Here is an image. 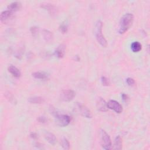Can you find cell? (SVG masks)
<instances>
[{
	"label": "cell",
	"mask_w": 150,
	"mask_h": 150,
	"mask_svg": "<svg viewBox=\"0 0 150 150\" xmlns=\"http://www.w3.org/2000/svg\"><path fill=\"white\" fill-rule=\"evenodd\" d=\"M50 113L55 117L56 124L60 127H66L70 122V117L66 114H60L53 106L49 108Z\"/></svg>",
	"instance_id": "1"
},
{
	"label": "cell",
	"mask_w": 150,
	"mask_h": 150,
	"mask_svg": "<svg viewBox=\"0 0 150 150\" xmlns=\"http://www.w3.org/2000/svg\"><path fill=\"white\" fill-rule=\"evenodd\" d=\"M133 20L134 16L132 14L127 13L124 15L120 21L118 32L120 34H124L131 26Z\"/></svg>",
	"instance_id": "2"
},
{
	"label": "cell",
	"mask_w": 150,
	"mask_h": 150,
	"mask_svg": "<svg viewBox=\"0 0 150 150\" xmlns=\"http://www.w3.org/2000/svg\"><path fill=\"white\" fill-rule=\"evenodd\" d=\"M102 28H103V23L101 21H98L95 26V36L97 42L101 45L103 47H106L107 45V42L106 39L102 33Z\"/></svg>",
	"instance_id": "3"
},
{
	"label": "cell",
	"mask_w": 150,
	"mask_h": 150,
	"mask_svg": "<svg viewBox=\"0 0 150 150\" xmlns=\"http://www.w3.org/2000/svg\"><path fill=\"white\" fill-rule=\"evenodd\" d=\"M100 142L102 146L106 150L111 149V141L109 135L103 130H101L100 132Z\"/></svg>",
	"instance_id": "4"
},
{
	"label": "cell",
	"mask_w": 150,
	"mask_h": 150,
	"mask_svg": "<svg viewBox=\"0 0 150 150\" xmlns=\"http://www.w3.org/2000/svg\"><path fill=\"white\" fill-rule=\"evenodd\" d=\"M76 111L81 114L82 116L90 118L92 117V114L91 111L88 109V108L81 103H76Z\"/></svg>",
	"instance_id": "5"
},
{
	"label": "cell",
	"mask_w": 150,
	"mask_h": 150,
	"mask_svg": "<svg viewBox=\"0 0 150 150\" xmlns=\"http://www.w3.org/2000/svg\"><path fill=\"white\" fill-rule=\"evenodd\" d=\"M75 93L71 90H64L60 93L61 99L64 102H70L73 99Z\"/></svg>",
	"instance_id": "6"
},
{
	"label": "cell",
	"mask_w": 150,
	"mask_h": 150,
	"mask_svg": "<svg viewBox=\"0 0 150 150\" xmlns=\"http://www.w3.org/2000/svg\"><path fill=\"white\" fill-rule=\"evenodd\" d=\"M107 104L109 109L113 110L117 113H121L123 111L122 106L116 100H111L107 103Z\"/></svg>",
	"instance_id": "7"
},
{
	"label": "cell",
	"mask_w": 150,
	"mask_h": 150,
	"mask_svg": "<svg viewBox=\"0 0 150 150\" xmlns=\"http://www.w3.org/2000/svg\"><path fill=\"white\" fill-rule=\"evenodd\" d=\"M96 106L97 109L100 111H107L108 107L106 101L102 97H99L96 102Z\"/></svg>",
	"instance_id": "8"
},
{
	"label": "cell",
	"mask_w": 150,
	"mask_h": 150,
	"mask_svg": "<svg viewBox=\"0 0 150 150\" xmlns=\"http://www.w3.org/2000/svg\"><path fill=\"white\" fill-rule=\"evenodd\" d=\"M13 12L9 11V10H6L4 11L1 13V15H0V20L1 21L4 23V24H7L10 19L13 17Z\"/></svg>",
	"instance_id": "9"
},
{
	"label": "cell",
	"mask_w": 150,
	"mask_h": 150,
	"mask_svg": "<svg viewBox=\"0 0 150 150\" xmlns=\"http://www.w3.org/2000/svg\"><path fill=\"white\" fill-rule=\"evenodd\" d=\"M41 5H42L41 7L42 8L47 10L49 12V13L51 15H55L57 14V9L56 7H55L53 4H51L49 3H43Z\"/></svg>",
	"instance_id": "10"
},
{
	"label": "cell",
	"mask_w": 150,
	"mask_h": 150,
	"mask_svg": "<svg viewBox=\"0 0 150 150\" xmlns=\"http://www.w3.org/2000/svg\"><path fill=\"white\" fill-rule=\"evenodd\" d=\"M21 4L18 1H15V2L12 3L10 4H9L8 6L7 7L8 10H9L13 13L16 12V11L20 10L21 9Z\"/></svg>",
	"instance_id": "11"
},
{
	"label": "cell",
	"mask_w": 150,
	"mask_h": 150,
	"mask_svg": "<svg viewBox=\"0 0 150 150\" xmlns=\"http://www.w3.org/2000/svg\"><path fill=\"white\" fill-rule=\"evenodd\" d=\"M44 137L45 139L47 140V141L52 144V145H55L56 141V138L55 135L50 132H45L44 134Z\"/></svg>",
	"instance_id": "12"
},
{
	"label": "cell",
	"mask_w": 150,
	"mask_h": 150,
	"mask_svg": "<svg viewBox=\"0 0 150 150\" xmlns=\"http://www.w3.org/2000/svg\"><path fill=\"white\" fill-rule=\"evenodd\" d=\"M8 70V71L10 73H11L14 77L20 78L21 76V73L20 70L15 66H14L13 65H10V66H9Z\"/></svg>",
	"instance_id": "13"
},
{
	"label": "cell",
	"mask_w": 150,
	"mask_h": 150,
	"mask_svg": "<svg viewBox=\"0 0 150 150\" xmlns=\"http://www.w3.org/2000/svg\"><path fill=\"white\" fill-rule=\"evenodd\" d=\"M42 35L43 36V39H45V41L46 42L49 43V42H52L53 39V36L52 33L50 31H49V30H47V29H44V30H43Z\"/></svg>",
	"instance_id": "14"
},
{
	"label": "cell",
	"mask_w": 150,
	"mask_h": 150,
	"mask_svg": "<svg viewBox=\"0 0 150 150\" xmlns=\"http://www.w3.org/2000/svg\"><path fill=\"white\" fill-rule=\"evenodd\" d=\"M65 46L64 45H59L55 52V55L59 58H62L64 55Z\"/></svg>",
	"instance_id": "15"
},
{
	"label": "cell",
	"mask_w": 150,
	"mask_h": 150,
	"mask_svg": "<svg viewBox=\"0 0 150 150\" xmlns=\"http://www.w3.org/2000/svg\"><path fill=\"white\" fill-rule=\"evenodd\" d=\"M123 147V141H122V138L120 135H118L114 139V149H121Z\"/></svg>",
	"instance_id": "16"
},
{
	"label": "cell",
	"mask_w": 150,
	"mask_h": 150,
	"mask_svg": "<svg viewBox=\"0 0 150 150\" xmlns=\"http://www.w3.org/2000/svg\"><path fill=\"white\" fill-rule=\"evenodd\" d=\"M28 102L32 104H42L45 102V99L42 97L34 96L29 97Z\"/></svg>",
	"instance_id": "17"
},
{
	"label": "cell",
	"mask_w": 150,
	"mask_h": 150,
	"mask_svg": "<svg viewBox=\"0 0 150 150\" xmlns=\"http://www.w3.org/2000/svg\"><path fill=\"white\" fill-rule=\"evenodd\" d=\"M32 76L38 79H46L48 78V75L45 73L41 71H36L33 73Z\"/></svg>",
	"instance_id": "18"
},
{
	"label": "cell",
	"mask_w": 150,
	"mask_h": 150,
	"mask_svg": "<svg viewBox=\"0 0 150 150\" xmlns=\"http://www.w3.org/2000/svg\"><path fill=\"white\" fill-rule=\"evenodd\" d=\"M131 49L133 52H138L142 49V45L139 42H134L131 45Z\"/></svg>",
	"instance_id": "19"
},
{
	"label": "cell",
	"mask_w": 150,
	"mask_h": 150,
	"mask_svg": "<svg viewBox=\"0 0 150 150\" xmlns=\"http://www.w3.org/2000/svg\"><path fill=\"white\" fill-rule=\"evenodd\" d=\"M5 96L9 100V102H10L11 103L13 104H15L17 103L16 99L15 98V97L13 96V95L10 92H7L5 93Z\"/></svg>",
	"instance_id": "20"
},
{
	"label": "cell",
	"mask_w": 150,
	"mask_h": 150,
	"mask_svg": "<svg viewBox=\"0 0 150 150\" xmlns=\"http://www.w3.org/2000/svg\"><path fill=\"white\" fill-rule=\"evenodd\" d=\"M61 145L62 148L64 149H69L70 148V144L69 141L66 138H63L61 141Z\"/></svg>",
	"instance_id": "21"
},
{
	"label": "cell",
	"mask_w": 150,
	"mask_h": 150,
	"mask_svg": "<svg viewBox=\"0 0 150 150\" xmlns=\"http://www.w3.org/2000/svg\"><path fill=\"white\" fill-rule=\"evenodd\" d=\"M59 29L60 31V32H62L63 34H65L67 32V25L66 22H63L60 27H59Z\"/></svg>",
	"instance_id": "22"
},
{
	"label": "cell",
	"mask_w": 150,
	"mask_h": 150,
	"mask_svg": "<svg viewBox=\"0 0 150 150\" xmlns=\"http://www.w3.org/2000/svg\"><path fill=\"white\" fill-rule=\"evenodd\" d=\"M101 81H102V83L103 86H107L110 85V81L109 80V79H107V78H106L104 76L102 77Z\"/></svg>",
	"instance_id": "23"
},
{
	"label": "cell",
	"mask_w": 150,
	"mask_h": 150,
	"mask_svg": "<svg viewBox=\"0 0 150 150\" xmlns=\"http://www.w3.org/2000/svg\"><path fill=\"white\" fill-rule=\"evenodd\" d=\"M30 31L34 36H36L38 33V28L37 27H32L30 28Z\"/></svg>",
	"instance_id": "24"
},
{
	"label": "cell",
	"mask_w": 150,
	"mask_h": 150,
	"mask_svg": "<svg viewBox=\"0 0 150 150\" xmlns=\"http://www.w3.org/2000/svg\"><path fill=\"white\" fill-rule=\"evenodd\" d=\"M126 82L128 84V85H129L130 86H134L135 84V81L132 78H127L126 80Z\"/></svg>",
	"instance_id": "25"
},
{
	"label": "cell",
	"mask_w": 150,
	"mask_h": 150,
	"mask_svg": "<svg viewBox=\"0 0 150 150\" xmlns=\"http://www.w3.org/2000/svg\"><path fill=\"white\" fill-rule=\"evenodd\" d=\"M38 121L41 123H46L47 122V119L45 116H40L38 118Z\"/></svg>",
	"instance_id": "26"
},
{
	"label": "cell",
	"mask_w": 150,
	"mask_h": 150,
	"mask_svg": "<svg viewBox=\"0 0 150 150\" xmlns=\"http://www.w3.org/2000/svg\"><path fill=\"white\" fill-rule=\"evenodd\" d=\"M121 97H122V99H123V100H124V102H127L128 101V96H127V95H125V94H124V93H123L122 95H121Z\"/></svg>",
	"instance_id": "27"
},
{
	"label": "cell",
	"mask_w": 150,
	"mask_h": 150,
	"mask_svg": "<svg viewBox=\"0 0 150 150\" xmlns=\"http://www.w3.org/2000/svg\"><path fill=\"white\" fill-rule=\"evenodd\" d=\"M30 137H31L32 139H37V138H38V135H37V134L35 133V132H31V133L30 134Z\"/></svg>",
	"instance_id": "28"
}]
</instances>
